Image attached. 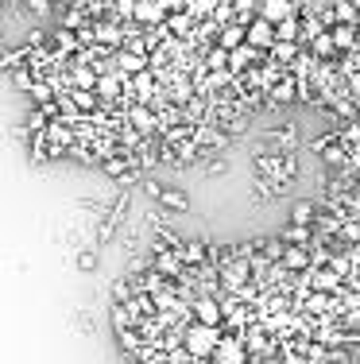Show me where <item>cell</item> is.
<instances>
[{
	"mask_svg": "<svg viewBox=\"0 0 360 364\" xmlns=\"http://www.w3.org/2000/svg\"><path fill=\"white\" fill-rule=\"evenodd\" d=\"M221 345V326H190L186 329V353H190L194 360H206L209 353H217Z\"/></svg>",
	"mask_w": 360,
	"mask_h": 364,
	"instance_id": "cell-1",
	"label": "cell"
},
{
	"mask_svg": "<svg viewBox=\"0 0 360 364\" xmlns=\"http://www.w3.org/2000/svg\"><path fill=\"white\" fill-rule=\"evenodd\" d=\"M248 43L260 47V51H272V47L279 43V35H275V23L264 20V16H256V20L248 23Z\"/></svg>",
	"mask_w": 360,
	"mask_h": 364,
	"instance_id": "cell-2",
	"label": "cell"
},
{
	"mask_svg": "<svg viewBox=\"0 0 360 364\" xmlns=\"http://www.w3.org/2000/svg\"><path fill=\"white\" fill-rule=\"evenodd\" d=\"M341 283H345V275H341L337 268H314L310 271V291L333 295V291H341Z\"/></svg>",
	"mask_w": 360,
	"mask_h": 364,
	"instance_id": "cell-3",
	"label": "cell"
},
{
	"mask_svg": "<svg viewBox=\"0 0 360 364\" xmlns=\"http://www.w3.org/2000/svg\"><path fill=\"white\" fill-rule=\"evenodd\" d=\"M112 59H117V74H124V78H128V74H144L147 66H151V55L128 51V47H124V51H117Z\"/></svg>",
	"mask_w": 360,
	"mask_h": 364,
	"instance_id": "cell-4",
	"label": "cell"
},
{
	"mask_svg": "<svg viewBox=\"0 0 360 364\" xmlns=\"http://www.w3.org/2000/svg\"><path fill=\"white\" fill-rule=\"evenodd\" d=\"M244 43H248V23H240V20L225 23V28L217 31V47H225V51H236V47H244Z\"/></svg>",
	"mask_w": 360,
	"mask_h": 364,
	"instance_id": "cell-5",
	"label": "cell"
},
{
	"mask_svg": "<svg viewBox=\"0 0 360 364\" xmlns=\"http://www.w3.org/2000/svg\"><path fill=\"white\" fill-rule=\"evenodd\" d=\"M194 318H198L202 326H221V318H225V306H221L214 295H206V299L194 302Z\"/></svg>",
	"mask_w": 360,
	"mask_h": 364,
	"instance_id": "cell-6",
	"label": "cell"
},
{
	"mask_svg": "<svg viewBox=\"0 0 360 364\" xmlns=\"http://www.w3.org/2000/svg\"><path fill=\"white\" fill-rule=\"evenodd\" d=\"M298 89H302V81H294V74H279V78L272 81V101L275 105H287L298 97Z\"/></svg>",
	"mask_w": 360,
	"mask_h": 364,
	"instance_id": "cell-7",
	"label": "cell"
},
{
	"mask_svg": "<svg viewBox=\"0 0 360 364\" xmlns=\"http://www.w3.org/2000/svg\"><path fill=\"white\" fill-rule=\"evenodd\" d=\"M175 252L182 256L186 268H202V263L209 260V244H206V241H182V244L175 248Z\"/></svg>",
	"mask_w": 360,
	"mask_h": 364,
	"instance_id": "cell-8",
	"label": "cell"
},
{
	"mask_svg": "<svg viewBox=\"0 0 360 364\" xmlns=\"http://www.w3.org/2000/svg\"><path fill=\"white\" fill-rule=\"evenodd\" d=\"M283 268H287V271H298V275H306V271H314V263H310V248L287 244V256H283Z\"/></svg>",
	"mask_w": 360,
	"mask_h": 364,
	"instance_id": "cell-9",
	"label": "cell"
},
{
	"mask_svg": "<svg viewBox=\"0 0 360 364\" xmlns=\"http://www.w3.org/2000/svg\"><path fill=\"white\" fill-rule=\"evenodd\" d=\"M244 279H248V263L244 260H233L228 268H221V287H225V291H240Z\"/></svg>",
	"mask_w": 360,
	"mask_h": 364,
	"instance_id": "cell-10",
	"label": "cell"
},
{
	"mask_svg": "<svg viewBox=\"0 0 360 364\" xmlns=\"http://www.w3.org/2000/svg\"><path fill=\"white\" fill-rule=\"evenodd\" d=\"M260 16L272 20V23H283V20H291V16H294V4H291V0H264V4H260Z\"/></svg>",
	"mask_w": 360,
	"mask_h": 364,
	"instance_id": "cell-11",
	"label": "cell"
},
{
	"mask_svg": "<svg viewBox=\"0 0 360 364\" xmlns=\"http://www.w3.org/2000/svg\"><path fill=\"white\" fill-rule=\"evenodd\" d=\"M97 43H101V47H124L128 43V28H117V23H97Z\"/></svg>",
	"mask_w": 360,
	"mask_h": 364,
	"instance_id": "cell-12",
	"label": "cell"
},
{
	"mask_svg": "<svg viewBox=\"0 0 360 364\" xmlns=\"http://www.w3.org/2000/svg\"><path fill=\"white\" fill-rule=\"evenodd\" d=\"M128 120H132V128L140 132V136H151V132L159 128V120H155V113L147 109V105H136V109L128 113Z\"/></svg>",
	"mask_w": 360,
	"mask_h": 364,
	"instance_id": "cell-13",
	"label": "cell"
},
{
	"mask_svg": "<svg viewBox=\"0 0 360 364\" xmlns=\"http://www.w3.org/2000/svg\"><path fill=\"white\" fill-rule=\"evenodd\" d=\"M244 349H240V337H221L217 345V364H240Z\"/></svg>",
	"mask_w": 360,
	"mask_h": 364,
	"instance_id": "cell-14",
	"label": "cell"
},
{
	"mask_svg": "<svg viewBox=\"0 0 360 364\" xmlns=\"http://www.w3.org/2000/svg\"><path fill=\"white\" fill-rule=\"evenodd\" d=\"M155 271H159V275H186V263L178 252H159L155 256Z\"/></svg>",
	"mask_w": 360,
	"mask_h": 364,
	"instance_id": "cell-15",
	"label": "cell"
},
{
	"mask_svg": "<svg viewBox=\"0 0 360 364\" xmlns=\"http://www.w3.org/2000/svg\"><path fill=\"white\" fill-rule=\"evenodd\" d=\"M252 62H260V47L244 43V47H236V51H233V59H228V70L240 74L244 66H252Z\"/></svg>",
	"mask_w": 360,
	"mask_h": 364,
	"instance_id": "cell-16",
	"label": "cell"
},
{
	"mask_svg": "<svg viewBox=\"0 0 360 364\" xmlns=\"http://www.w3.org/2000/svg\"><path fill=\"white\" fill-rule=\"evenodd\" d=\"M136 23H155V20H163V0H140V4H136V16H132Z\"/></svg>",
	"mask_w": 360,
	"mask_h": 364,
	"instance_id": "cell-17",
	"label": "cell"
},
{
	"mask_svg": "<svg viewBox=\"0 0 360 364\" xmlns=\"http://www.w3.org/2000/svg\"><path fill=\"white\" fill-rule=\"evenodd\" d=\"M194 144L209 152V147H228V140L221 136L217 128H206V124H198V128H194Z\"/></svg>",
	"mask_w": 360,
	"mask_h": 364,
	"instance_id": "cell-18",
	"label": "cell"
},
{
	"mask_svg": "<svg viewBox=\"0 0 360 364\" xmlns=\"http://www.w3.org/2000/svg\"><path fill=\"white\" fill-rule=\"evenodd\" d=\"M291 225H310V229H314V225H318V205H314V202H294Z\"/></svg>",
	"mask_w": 360,
	"mask_h": 364,
	"instance_id": "cell-19",
	"label": "cell"
},
{
	"mask_svg": "<svg viewBox=\"0 0 360 364\" xmlns=\"http://www.w3.org/2000/svg\"><path fill=\"white\" fill-rule=\"evenodd\" d=\"M283 241H287V244H298V248H314V244H310V241H314V229H310V225H287V229H283Z\"/></svg>",
	"mask_w": 360,
	"mask_h": 364,
	"instance_id": "cell-20",
	"label": "cell"
},
{
	"mask_svg": "<svg viewBox=\"0 0 360 364\" xmlns=\"http://www.w3.org/2000/svg\"><path fill=\"white\" fill-rule=\"evenodd\" d=\"M333 51H337V39H333V31H322V35L310 39V55H314V59H330Z\"/></svg>",
	"mask_w": 360,
	"mask_h": 364,
	"instance_id": "cell-21",
	"label": "cell"
},
{
	"mask_svg": "<svg viewBox=\"0 0 360 364\" xmlns=\"http://www.w3.org/2000/svg\"><path fill=\"white\" fill-rule=\"evenodd\" d=\"M132 322H136V310H132V302H117V306H112V329H117V334H124V329H132Z\"/></svg>",
	"mask_w": 360,
	"mask_h": 364,
	"instance_id": "cell-22",
	"label": "cell"
},
{
	"mask_svg": "<svg viewBox=\"0 0 360 364\" xmlns=\"http://www.w3.org/2000/svg\"><path fill=\"white\" fill-rule=\"evenodd\" d=\"M275 35H279V43H298V39H302V23L291 16V20L275 23Z\"/></svg>",
	"mask_w": 360,
	"mask_h": 364,
	"instance_id": "cell-23",
	"label": "cell"
},
{
	"mask_svg": "<svg viewBox=\"0 0 360 364\" xmlns=\"http://www.w3.org/2000/svg\"><path fill=\"white\" fill-rule=\"evenodd\" d=\"M333 39H337V51H349V47H356V23H337V28H330Z\"/></svg>",
	"mask_w": 360,
	"mask_h": 364,
	"instance_id": "cell-24",
	"label": "cell"
},
{
	"mask_svg": "<svg viewBox=\"0 0 360 364\" xmlns=\"http://www.w3.org/2000/svg\"><path fill=\"white\" fill-rule=\"evenodd\" d=\"M54 93H59V86H54V81H43V78H35V86H31V101H39V105H51V101H54Z\"/></svg>",
	"mask_w": 360,
	"mask_h": 364,
	"instance_id": "cell-25",
	"label": "cell"
},
{
	"mask_svg": "<svg viewBox=\"0 0 360 364\" xmlns=\"http://www.w3.org/2000/svg\"><path fill=\"white\" fill-rule=\"evenodd\" d=\"M178 244H182V241H178L170 229H155V244H151V248H155V256H159V252H175Z\"/></svg>",
	"mask_w": 360,
	"mask_h": 364,
	"instance_id": "cell-26",
	"label": "cell"
},
{
	"mask_svg": "<svg viewBox=\"0 0 360 364\" xmlns=\"http://www.w3.org/2000/svg\"><path fill=\"white\" fill-rule=\"evenodd\" d=\"M294 59H298V47H294V43H275L272 47V62L275 66H291Z\"/></svg>",
	"mask_w": 360,
	"mask_h": 364,
	"instance_id": "cell-27",
	"label": "cell"
},
{
	"mask_svg": "<svg viewBox=\"0 0 360 364\" xmlns=\"http://www.w3.org/2000/svg\"><path fill=\"white\" fill-rule=\"evenodd\" d=\"M167 210H190V198L182 194V190H163V198H159Z\"/></svg>",
	"mask_w": 360,
	"mask_h": 364,
	"instance_id": "cell-28",
	"label": "cell"
},
{
	"mask_svg": "<svg viewBox=\"0 0 360 364\" xmlns=\"http://www.w3.org/2000/svg\"><path fill=\"white\" fill-rule=\"evenodd\" d=\"M120 78H124V74H109V78H101V81H97V93H101V97H117L120 93Z\"/></svg>",
	"mask_w": 360,
	"mask_h": 364,
	"instance_id": "cell-29",
	"label": "cell"
},
{
	"mask_svg": "<svg viewBox=\"0 0 360 364\" xmlns=\"http://www.w3.org/2000/svg\"><path fill=\"white\" fill-rule=\"evenodd\" d=\"M120 337V349H128L136 357V353H144V345H140V334L136 329H124V334H117Z\"/></svg>",
	"mask_w": 360,
	"mask_h": 364,
	"instance_id": "cell-30",
	"label": "cell"
},
{
	"mask_svg": "<svg viewBox=\"0 0 360 364\" xmlns=\"http://www.w3.org/2000/svg\"><path fill=\"white\" fill-rule=\"evenodd\" d=\"M333 12H337V23H356V4L353 0H337Z\"/></svg>",
	"mask_w": 360,
	"mask_h": 364,
	"instance_id": "cell-31",
	"label": "cell"
},
{
	"mask_svg": "<svg viewBox=\"0 0 360 364\" xmlns=\"http://www.w3.org/2000/svg\"><path fill=\"white\" fill-rule=\"evenodd\" d=\"M267 136L279 140L283 147H291V144H294V124H279V128H267Z\"/></svg>",
	"mask_w": 360,
	"mask_h": 364,
	"instance_id": "cell-32",
	"label": "cell"
},
{
	"mask_svg": "<svg viewBox=\"0 0 360 364\" xmlns=\"http://www.w3.org/2000/svg\"><path fill=\"white\" fill-rule=\"evenodd\" d=\"M167 28H170V35H186V31L194 28V20H190V16H170Z\"/></svg>",
	"mask_w": 360,
	"mask_h": 364,
	"instance_id": "cell-33",
	"label": "cell"
},
{
	"mask_svg": "<svg viewBox=\"0 0 360 364\" xmlns=\"http://www.w3.org/2000/svg\"><path fill=\"white\" fill-rule=\"evenodd\" d=\"M112 299H117V302H132V283H128V279H117V283H112Z\"/></svg>",
	"mask_w": 360,
	"mask_h": 364,
	"instance_id": "cell-34",
	"label": "cell"
},
{
	"mask_svg": "<svg viewBox=\"0 0 360 364\" xmlns=\"http://www.w3.org/2000/svg\"><path fill=\"white\" fill-rule=\"evenodd\" d=\"M12 81L23 89V93H31V86H35V78H31V70H12Z\"/></svg>",
	"mask_w": 360,
	"mask_h": 364,
	"instance_id": "cell-35",
	"label": "cell"
},
{
	"mask_svg": "<svg viewBox=\"0 0 360 364\" xmlns=\"http://www.w3.org/2000/svg\"><path fill=\"white\" fill-rule=\"evenodd\" d=\"M151 78H147V70L144 74H136V93H140V101H147V97H151Z\"/></svg>",
	"mask_w": 360,
	"mask_h": 364,
	"instance_id": "cell-36",
	"label": "cell"
},
{
	"mask_svg": "<svg viewBox=\"0 0 360 364\" xmlns=\"http://www.w3.org/2000/svg\"><path fill=\"white\" fill-rule=\"evenodd\" d=\"M136 4H140V0H117V16L132 20V16H136Z\"/></svg>",
	"mask_w": 360,
	"mask_h": 364,
	"instance_id": "cell-37",
	"label": "cell"
},
{
	"mask_svg": "<svg viewBox=\"0 0 360 364\" xmlns=\"http://www.w3.org/2000/svg\"><path fill=\"white\" fill-rule=\"evenodd\" d=\"M283 175H291V178L298 175V159H294L291 152H283Z\"/></svg>",
	"mask_w": 360,
	"mask_h": 364,
	"instance_id": "cell-38",
	"label": "cell"
},
{
	"mask_svg": "<svg viewBox=\"0 0 360 364\" xmlns=\"http://www.w3.org/2000/svg\"><path fill=\"white\" fill-rule=\"evenodd\" d=\"M78 268H81V271L97 268V252H81V256H78Z\"/></svg>",
	"mask_w": 360,
	"mask_h": 364,
	"instance_id": "cell-39",
	"label": "cell"
},
{
	"mask_svg": "<svg viewBox=\"0 0 360 364\" xmlns=\"http://www.w3.org/2000/svg\"><path fill=\"white\" fill-rule=\"evenodd\" d=\"M206 171H209L214 178H217V175H225V171H228V159H209V167H206Z\"/></svg>",
	"mask_w": 360,
	"mask_h": 364,
	"instance_id": "cell-40",
	"label": "cell"
},
{
	"mask_svg": "<svg viewBox=\"0 0 360 364\" xmlns=\"http://www.w3.org/2000/svg\"><path fill=\"white\" fill-rule=\"evenodd\" d=\"M341 241H360V225H345V229H341Z\"/></svg>",
	"mask_w": 360,
	"mask_h": 364,
	"instance_id": "cell-41",
	"label": "cell"
},
{
	"mask_svg": "<svg viewBox=\"0 0 360 364\" xmlns=\"http://www.w3.org/2000/svg\"><path fill=\"white\" fill-rule=\"evenodd\" d=\"M341 140H345V144L353 147L356 140H360V124H349V128H345V136H341Z\"/></svg>",
	"mask_w": 360,
	"mask_h": 364,
	"instance_id": "cell-42",
	"label": "cell"
},
{
	"mask_svg": "<svg viewBox=\"0 0 360 364\" xmlns=\"http://www.w3.org/2000/svg\"><path fill=\"white\" fill-rule=\"evenodd\" d=\"M28 4H31V8H35V12H39V16H47V12H51V0H28Z\"/></svg>",
	"mask_w": 360,
	"mask_h": 364,
	"instance_id": "cell-43",
	"label": "cell"
},
{
	"mask_svg": "<svg viewBox=\"0 0 360 364\" xmlns=\"http://www.w3.org/2000/svg\"><path fill=\"white\" fill-rule=\"evenodd\" d=\"M144 190H147V194H151V198H163V186H159V182H147Z\"/></svg>",
	"mask_w": 360,
	"mask_h": 364,
	"instance_id": "cell-44",
	"label": "cell"
},
{
	"mask_svg": "<svg viewBox=\"0 0 360 364\" xmlns=\"http://www.w3.org/2000/svg\"><path fill=\"white\" fill-rule=\"evenodd\" d=\"M287 364H310V357H294V353H287Z\"/></svg>",
	"mask_w": 360,
	"mask_h": 364,
	"instance_id": "cell-45",
	"label": "cell"
}]
</instances>
